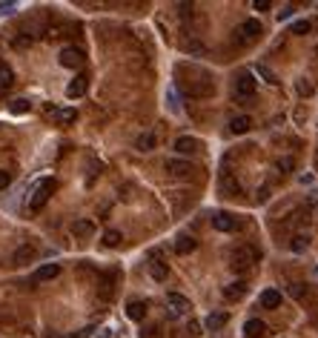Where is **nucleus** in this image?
I'll use <instances>...</instances> for the list:
<instances>
[{
  "mask_svg": "<svg viewBox=\"0 0 318 338\" xmlns=\"http://www.w3.org/2000/svg\"><path fill=\"white\" fill-rule=\"evenodd\" d=\"M55 187H58L55 178H43L35 189H32V195H29V209H32V212H37V209L46 207V201H49V195L55 192Z\"/></svg>",
  "mask_w": 318,
  "mask_h": 338,
  "instance_id": "1",
  "label": "nucleus"
},
{
  "mask_svg": "<svg viewBox=\"0 0 318 338\" xmlns=\"http://www.w3.org/2000/svg\"><path fill=\"white\" fill-rule=\"evenodd\" d=\"M253 264H255V250H246V246H241V250H235L230 255V266L235 269V273H246Z\"/></svg>",
  "mask_w": 318,
  "mask_h": 338,
  "instance_id": "2",
  "label": "nucleus"
},
{
  "mask_svg": "<svg viewBox=\"0 0 318 338\" xmlns=\"http://www.w3.org/2000/svg\"><path fill=\"white\" fill-rule=\"evenodd\" d=\"M83 60H86V55H83V49H78V46L60 49V66H66V69H80Z\"/></svg>",
  "mask_w": 318,
  "mask_h": 338,
  "instance_id": "3",
  "label": "nucleus"
},
{
  "mask_svg": "<svg viewBox=\"0 0 318 338\" xmlns=\"http://www.w3.org/2000/svg\"><path fill=\"white\" fill-rule=\"evenodd\" d=\"M255 89H258V83H255V78H253V72H241L238 75V80H235V98H253L255 95Z\"/></svg>",
  "mask_w": 318,
  "mask_h": 338,
  "instance_id": "4",
  "label": "nucleus"
},
{
  "mask_svg": "<svg viewBox=\"0 0 318 338\" xmlns=\"http://www.w3.org/2000/svg\"><path fill=\"white\" fill-rule=\"evenodd\" d=\"M167 307H169V318H178V316H184V312H189V301L184 298V295H178V292H169L167 295Z\"/></svg>",
  "mask_w": 318,
  "mask_h": 338,
  "instance_id": "5",
  "label": "nucleus"
},
{
  "mask_svg": "<svg viewBox=\"0 0 318 338\" xmlns=\"http://www.w3.org/2000/svg\"><path fill=\"white\" fill-rule=\"evenodd\" d=\"M164 169H167L169 175H178V178H184V175H192V172H195V166L189 164V161H181V158H169L167 164H164Z\"/></svg>",
  "mask_w": 318,
  "mask_h": 338,
  "instance_id": "6",
  "label": "nucleus"
},
{
  "mask_svg": "<svg viewBox=\"0 0 318 338\" xmlns=\"http://www.w3.org/2000/svg\"><path fill=\"white\" fill-rule=\"evenodd\" d=\"M212 227L218 232H232V230H238V221L230 212H218V215H212Z\"/></svg>",
  "mask_w": 318,
  "mask_h": 338,
  "instance_id": "7",
  "label": "nucleus"
},
{
  "mask_svg": "<svg viewBox=\"0 0 318 338\" xmlns=\"http://www.w3.org/2000/svg\"><path fill=\"white\" fill-rule=\"evenodd\" d=\"M198 149H201V141H198V138L184 135V138L175 141V152H181V155H192V152H198Z\"/></svg>",
  "mask_w": 318,
  "mask_h": 338,
  "instance_id": "8",
  "label": "nucleus"
},
{
  "mask_svg": "<svg viewBox=\"0 0 318 338\" xmlns=\"http://www.w3.org/2000/svg\"><path fill=\"white\" fill-rule=\"evenodd\" d=\"M86 89H89V78H86V75H78V78L66 86V95H69V98H83Z\"/></svg>",
  "mask_w": 318,
  "mask_h": 338,
  "instance_id": "9",
  "label": "nucleus"
},
{
  "mask_svg": "<svg viewBox=\"0 0 318 338\" xmlns=\"http://www.w3.org/2000/svg\"><path fill=\"white\" fill-rule=\"evenodd\" d=\"M253 129V118L249 115H235L230 121V132L232 135H244V132H249Z\"/></svg>",
  "mask_w": 318,
  "mask_h": 338,
  "instance_id": "10",
  "label": "nucleus"
},
{
  "mask_svg": "<svg viewBox=\"0 0 318 338\" xmlns=\"http://www.w3.org/2000/svg\"><path fill=\"white\" fill-rule=\"evenodd\" d=\"M261 35V23L258 20H244L238 29V37L241 40H255V37Z\"/></svg>",
  "mask_w": 318,
  "mask_h": 338,
  "instance_id": "11",
  "label": "nucleus"
},
{
  "mask_svg": "<svg viewBox=\"0 0 318 338\" xmlns=\"http://www.w3.org/2000/svg\"><path fill=\"white\" fill-rule=\"evenodd\" d=\"M95 232V221H89V218H78V221L72 223V235L75 238H89Z\"/></svg>",
  "mask_w": 318,
  "mask_h": 338,
  "instance_id": "12",
  "label": "nucleus"
},
{
  "mask_svg": "<svg viewBox=\"0 0 318 338\" xmlns=\"http://www.w3.org/2000/svg\"><path fill=\"white\" fill-rule=\"evenodd\" d=\"M195 246H198V241L192 235H178L175 238V252H178V255H189V252H195Z\"/></svg>",
  "mask_w": 318,
  "mask_h": 338,
  "instance_id": "13",
  "label": "nucleus"
},
{
  "mask_svg": "<svg viewBox=\"0 0 318 338\" xmlns=\"http://www.w3.org/2000/svg\"><path fill=\"white\" fill-rule=\"evenodd\" d=\"M258 301L264 309H275V307H281V292H278V289H264Z\"/></svg>",
  "mask_w": 318,
  "mask_h": 338,
  "instance_id": "14",
  "label": "nucleus"
},
{
  "mask_svg": "<svg viewBox=\"0 0 318 338\" xmlns=\"http://www.w3.org/2000/svg\"><path fill=\"white\" fill-rule=\"evenodd\" d=\"M35 258H37V250L32 244H23L20 250L15 252V258H12V261H15L17 266H23V264H29V261H35Z\"/></svg>",
  "mask_w": 318,
  "mask_h": 338,
  "instance_id": "15",
  "label": "nucleus"
},
{
  "mask_svg": "<svg viewBox=\"0 0 318 338\" xmlns=\"http://www.w3.org/2000/svg\"><path fill=\"white\" fill-rule=\"evenodd\" d=\"M149 275L155 281H167V275H169V266L164 264V261L158 258V255H152V264H149Z\"/></svg>",
  "mask_w": 318,
  "mask_h": 338,
  "instance_id": "16",
  "label": "nucleus"
},
{
  "mask_svg": "<svg viewBox=\"0 0 318 338\" xmlns=\"http://www.w3.org/2000/svg\"><path fill=\"white\" fill-rule=\"evenodd\" d=\"M146 309H149V307H146V301H129V304H126V316H129L132 321H144Z\"/></svg>",
  "mask_w": 318,
  "mask_h": 338,
  "instance_id": "17",
  "label": "nucleus"
},
{
  "mask_svg": "<svg viewBox=\"0 0 318 338\" xmlns=\"http://www.w3.org/2000/svg\"><path fill=\"white\" fill-rule=\"evenodd\" d=\"M264 332H267V324L258 321V318H253V321L244 324V335H246V338H261Z\"/></svg>",
  "mask_w": 318,
  "mask_h": 338,
  "instance_id": "18",
  "label": "nucleus"
},
{
  "mask_svg": "<svg viewBox=\"0 0 318 338\" xmlns=\"http://www.w3.org/2000/svg\"><path fill=\"white\" fill-rule=\"evenodd\" d=\"M60 275V264H43L40 269L35 273V281H52Z\"/></svg>",
  "mask_w": 318,
  "mask_h": 338,
  "instance_id": "19",
  "label": "nucleus"
},
{
  "mask_svg": "<svg viewBox=\"0 0 318 338\" xmlns=\"http://www.w3.org/2000/svg\"><path fill=\"white\" fill-rule=\"evenodd\" d=\"M226 321H230V316L226 312H210V318H207V330L210 332H215V330H221V327H226Z\"/></svg>",
  "mask_w": 318,
  "mask_h": 338,
  "instance_id": "20",
  "label": "nucleus"
},
{
  "mask_svg": "<svg viewBox=\"0 0 318 338\" xmlns=\"http://www.w3.org/2000/svg\"><path fill=\"white\" fill-rule=\"evenodd\" d=\"M255 75H258L261 80H267L269 86H278V75H275L267 63H258V66H255Z\"/></svg>",
  "mask_w": 318,
  "mask_h": 338,
  "instance_id": "21",
  "label": "nucleus"
},
{
  "mask_svg": "<svg viewBox=\"0 0 318 338\" xmlns=\"http://www.w3.org/2000/svg\"><path fill=\"white\" fill-rule=\"evenodd\" d=\"M49 115L55 118L58 123H75L78 112H75V109H49Z\"/></svg>",
  "mask_w": 318,
  "mask_h": 338,
  "instance_id": "22",
  "label": "nucleus"
},
{
  "mask_svg": "<svg viewBox=\"0 0 318 338\" xmlns=\"http://www.w3.org/2000/svg\"><path fill=\"white\" fill-rule=\"evenodd\" d=\"M224 295L230 298V301H241V298L246 295V284H244V281H238V284H230V287L224 289Z\"/></svg>",
  "mask_w": 318,
  "mask_h": 338,
  "instance_id": "23",
  "label": "nucleus"
},
{
  "mask_svg": "<svg viewBox=\"0 0 318 338\" xmlns=\"http://www.w3.org/2000/svg\"><path fill=\"white\" fill-rule=\"evenodd\" d=\"M12 83H15V72H12L6 63H0V92H6Z\"/></svg>",
  "mask_w": 318,
  "mask_h": 338,
  "instance_id": "24",
  "label": "nucleus"
},
{
  "mask_svg": "<svg viewBox=\"0 0 318 338\" xmlns=\"http://www.w3.org/2000/svg\"><path fill=\"white\" fill-rule=\"evenodd\" d=\"M221 189H224L226 195H235V192H241V184L235 178H232V175H221Z\"/></svg>",
  "mask_w": 318,
  "mask_h": 338,
  "instance_id": "25",
  "label": "nucleus"
},
{
  "mask_svg": "<svg viewBox=\"0 0 318 338\" xmlns=\"http://www.w3.org/2000/svg\"><path fill=\"white\" fill-rule=\"evenodd\" d=\"M29 109H32V103L26 101V98H17V101L9 103V112H12V115H26Z\"/></svg>",
  "mask_w": 318,
  "mask_h": 338,
  "instance_id": "26",
  "label": "nucleus"
},
{
  "mask_svg": "<svg viewBox=\"0 0 318 338\" xmlns=\"http://www.w3.org/2000/svg\"><path fill=\"white\" fill-rule=\"evenodd\" d=\"M135 146H138V149H141V152H149L152 146H155V135H152V132H146V135H141V138H138V141H135Z\"/></svg>",
  "mask_w": 318,
  "mask_h": 338,
  "instance_id": "27",
  "label": "nucleus"
},
{
  "mask_svg": "<svg viewBox=\"0 0 318 338\" xmlns=\"http://www.w3.org/2000/svg\"><path fill=\"white\" fill-rule=\"evenodd\" d=\"M123 241V235L118 230H106L103 232V246H118Z\"/></svg>",
  "mask_w": 318,
  "mask_h": 338,
  "instance_id": "28",
  "label": "nucleus"
},
{
  "mask_svg": "<svg viewBox=\"0 0 318 338\" xmlns=\"http://www.w3.org/2000/svg\"><path fill=\"white\" fill-rule=\"evenodd\" d=\"M307 246H310V238H307V235H296L292 241H289V250H292V252H304Z\"/></svg>",
  "mask_w": 318,
  "mask_h": 338,
  "instance_id": "29",
  "label": "nucleus"
},
{
  "mask_svg": "<svg viewBox=\"0 0 318 338\" xmlns=\"http://www.w3.org/2000/svg\"><path fill=\"white\" fill-rule=\"evenodd\" d=\"M307 32H310V23H307V20L292 23V35H307Z\"/></svg>",
  "mask_w": 318,
  "mask_h": 338,
  "instance_id": "30",
  "label": "nucleus"
},
{
  "mask_svg": "<svg viewBox=\"0 0 318 338\" xmlns=\"http://www.w3.org/2000/svg\"><path fill=\"white\" fill-rule=\"evenodd\" d=\"M298 95H312V83H310L307 78L298 80Z\"/></svg>",
  "mask_w": 318,
  "mask_h": 338,
  "instance_id": "31",
  "label": "nucleus"
},
{
  "mask_svg": "<svg viewBox=\"0 0 318 338\" xmlns=\"http://www.w3.org/2000/svg\"><path fill=\"white\" fill-rule=\"evenodd\" d=\"M278 172H289V169H292V158H278Z\"/></svg>",
  "mask_w": 318,
  "mask_h": 338,
  "instance_id": "32",
  "label": "nucleus"
},
{
  "mask_svg": "<svg viewBox=\"0 0 318 338\" xmlns=\"http://www.w3.org/2000/svg\"><path fill=\"white\" fill-rule=\"evenodd\" d=\"M9 184H12V175H9L6 169H0V189H6Z\"/></svg>",
  "mask_w": 318,
  "mask_h": 338,
  "instance_id": "33",
  "label": "nucleus"
},
{
  "mask_svg": "<svg viewBox=\"0 0 318 338\" xmlns=\"http://www.w3.org/2000/svg\"><path fill=\"white\" fill-rule=\"evenodd\" d=\"M187 332H189V335H201V324H198V321H189Z\"/></svg>",
  "mask_w": 318,
  "mask_h": 338,
  "instance_id": "34",
  "label": "nucleus"
},
{
  "mask_svg": "<svg viewBox=\"0 0 318 338\" xmlns=\"http://www.w3.org/2000/svg\"><path fill=\"white\" fill-rule=\"evenodd\" d=\"M253 6H255V12H267V9H269V0H255Z\"/></svg>",
  "mask_w": 318,
  "mask_h": 338,
  "instance_id": "35",
  "label": "nucleus"
},
{
  "mask_svg": "<svg viewBox=\"0 0 318 338\" xmlns=\"http://www.w3.org/2000/svg\"><path fill=\"white\" fill-rule=\"evenodd\" d=\"M15 3H0V15H9V12H15Z\"/></svg>",
  "mask_w": 318,
  "mask_h": 338,
  "instance_id": "36",
  "label": "nucleus"
},
{
  "mask_svg": "<svg viewBox=\"0 0 318 338\" xmlns=\"http://www.w3.org/2000/svg\"><path fill=\"white\" fill-rule=\"evenodd\" d=\"M187 52H195V55H201L203 46H201V43H187Z\"/></svg>",
  "mask_w": 318,
  "mask_h": 338,
  "instance_id": "37",
  "label": "nucleus"
},
{
  "mask_svg": "<svg viewBox=\"0 0 318 338\" xmlns=\"http://www.w3.org/2000/svg\"><path fill=\"white\" fill-rule=\"evenodd\" d=\"M289 15H292V6H287V9H284V12H278V20H287Z\"/></svg>",
  "mask_w": 318,
  "mask_h": 338,
  "instance_id": "38",
  "label": "nucleus"
},
{
  "mask_svg": "<svg viewBox=\"0 0 318 338\" xmlns=\"http://www.w3.org/2000/svg\"><path fill=\"white\" fill-rule=\"evenodd\" d=\"M292 295H296V298H301V295H304V289L298 287V284H292Z\"/></svg>",
  "mask_w": 318,
  "mask_h": 338,
  "instance_id": "39",
  "label": "nucleus"
}]
</instances>
